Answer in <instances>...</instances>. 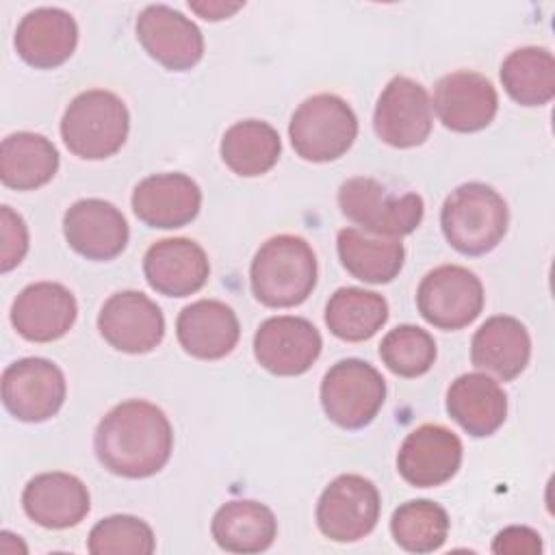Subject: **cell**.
<instances>
[{"instance_id": "cell-1", "label": "cell", "mask_w": 555, "mask_h": 555, "mask_svg": "<svg viewBox=\"0 0 555 555\" xmlns=\"http://www.w3.org/2000/svg\"><path fill=\"white\" fill-rule=\"evenodd\" d=\"M93 449L100 464L113 475L143 479L169 462L173 429L158 405L130 399L115 405L98 423Z\"/></svg>"}, {"instance_id": "cell-2", "label": "cell", "mask_w": 555, "mask_h": 555, "mask_svg": "<svg viewBox=\"0 0 555 555\" xmlns=\"http://www.w3.org/2000/svg\"><path fill=\"white\" fill-rule=\"evenodd\" d=\"M249 282L254 297L269 308L299 306L317 286V256L301 236H271L251 260Z\"/></svg>"}, {"instance_id": "cell-3", "label": "cell", "mask_w": 555, "mask_h": 555, "mask_svg": "<svg viewBox=\"0 0 555 555\" xmlns=\"http://www.w3.org/2000/svg\"><path fill=\"white\" fill-rule=\"evenodd\" d=\"M507 204L483 182H466L451 191L440 210L442 234L464 256L492 251L507 232Z\"/></svg>"}, {"instance_id": "cell-4", "label": "cell", "mask_w": 555, "mask_h": 555, "mask_svg": "<svg viewBox=\"0 0 555 555\" xmlns=\"http://www.w3.org/2000/svg\"><path fill=\"white\" fill-rule=\"evenodd\" d=\"M128 128L130 115L126 104L104 89L78 93L61 119L63 143L85 160H102L119 152Z\"/></svg>"}, {"instance_id": "cell-5", "label": "cell", "mask_w": 555, "mask_h": 555, "mask_svg": "<svg viewBox=\"0 0 555 555\" xmlns=\"http://www.w3.org/2000/svg\"><path fill=\"white\" fill-rule=\"evenodd\" d=\"M338 206L349 221L384 238H399L414 232L425 212L421 195L392 193L379 180L364 176L349 178L340 184Z\"/></svg>"}, {"instance_id": "cell-6", "label": "cell", "mask_w": 555, "mask_h": 555, "mask_svg": "<svg viewBox=\"0 0 555 555\" xmlns=\"http://www.w3.org/2000/svg\"><path fill=\"white\" fill-rule=\"evenodd\" d=\"M291 143L304 160L330 163L347 154L358 137V117L351 106L334 95L319 93L304 100L291 117Z\"/></svg>"}, {"instance_id": "cell-7", "label": "cell", "mask_w": 555, "mask_h": 555, "mask_svg": "<svg viewBox=\"0 0 555 555\" xmlns=\"http://www.w3.org/2000/svg\"><path fill=\"white\" fill-rule=\"evenodd\" d=\"M386 399L382 373L358 358H347L330 366L321 382V405L325 416L343 429L366 427Z\"/></svg>"}, {"instance_id": "cell-8", "label": "cell", "mask_w": 555, "mask_h": 555, "mask_svg": "<svg viewBox=\"0 0 555 555\" xmlns=\"http://www.w3.org/2000/svg\"><path fill=\"white\" fill-rule=\"evenodd\" d=\"M421 317L438 330H462L483 310L481 280L460 264H442L429 271L416 291Z\"/></svg>"}, {"instance_id": "cell-9", "label": "cell", "mask_w": 555, "mask_h": 555, "mask_svg": "<svg viewBox=\"0 0 555 555\" xmlns=\"http://www.w3.org/2000/svg\"><path fill=\"white\" fill-rule=\"evenodd\" d=\"M379 507V492L371 479L340 475L319 496L317 525L334 542H356L375 529Z\"/></svg>"}, {"instance_id": "cell-10", "label": "cell", "mask_w": 555, "mask_h": 555, "mask_svg": "<svg viewBox=\"0 0 555 555\" xmlns=\"http://www.w3.org/2000/svg\"><path fill=\"white\" fill-rule=\"evenodd\" d=\"M2 401L17 421H48L65 401V375L46 358H22L2 373Z\"/></svg>"}, {"instance_id": "cell-11", "label": "cell", "mask_w": 555, "mask_h": 555, "mask_svg": "<svg viewBox=\"0 0 555 555\" xmlns=\"http://www.w3.org/2000/svg\"><path fill=\"white\" fill-rule=\"evenodd\" d=\"M373 128L384 143L399 150L425 143L431 132V104L423 85L395 76L377 98Z\"/></svg>"}, {"instance_id": "cell-12", "label": "cell", "mask_w": 555, "mask_h": 555, "mask_svg": "<svg viewBox=\"0 0 555 555\" xmlns=\"http://www.w3.org/2000/svg\"><path fill=\"white\" fill-rule=\"evenodd\" d=\"M319 330L301 317H271L254 336V356L273 375L293 377L306 373L321 356Z\"/></svg>"}, {"instance_id": "cell-13", "label": "cell", "mask_w": 555, "mask_h": 555, "mask_svg": "<svg viewBox=\"0 0 555 555\" xmlns=\"http://www.w3.org/2000/svg\"><path fill=\"white\" fill-rule=\"evenodd\" d=\"M98 330L117 351L147 353L165 336V317L147 295L121 291L104 301L98 314Z\"/></svg>"}, {"instance_id": "cell-14", "label": "cell", "mask_w": 555, "mask_h": 555, "mask_svg": "<svg viewBox=\"0 0 555 555\" xmlns=\"http://www.w3.org/2000/svg\"><path fill=\"white\" fill-rule=\"evenodd\" d=\"M137 37L143 50L171 72H186L204 56L202 30L165 4H150L139 13Z\"/></svg>"}, {"instance_id": "cell-15", "label": "cell", "mask_w": 555, "mask_h": 555, "mask_svg": "<svg viewBox=\"0 0 555 555\" xmlns=\"http://www.w3.org/2000/svg\"><path fill=\"white\" fill-rule=\"evenodd\" d=\"M67 245L87 260H113L128 245V223L121 210L104 199L74 202L63 217Z\"/></svg>"}, {"instance_id": "cell-16", "label": "cell", "mask_w": 555, "mask_h": 555, "mask_svg": "<svg viewBox=\"0 0 555 555\" xmlns=\"http://www.w3.org/2000/svg\"><path fill=\"white\" fill-rule=\"evenodd\" d=\"M462 464L460 438L442 425H421L405 436L397 453L399 475L416 488L447 483Z\"/></svg>"}, {"instance_id": "cell-17", "label": "cell", "mask_w": 555, "mask_h": 555, "mask_svg": "<svg viewBox=\"0 0 555 555\" xmlns=\"http://www.w3.org/2000/svg\"><path fill=\"white\" fill-rule=\"evenodd\" d=\"M434 111L444 128L453 132H477L494 119L499 95L486 76L477 72H453L436 82Z\"/></svg>"}, {"instance_id": "cell-18", "label": "cell", "mask_w": 555, "mask_h": 555, "mask_svg": "<svg viewBox=\"0 0 555 555\" xmlns=\"http://www.w3.org/2000/svg\"><path fill=\"white\" fill-rule=\"evenodd\" d=\"M78 314L74 295L56 282L26 286L11 306V323L33 343H52L69 332Z\"/></svg>"}, {"instance_id": "cell-19", "label": "cell", "mask_w": 555, "mask_h": 555, "mask_svg": "<svg viewBox=\"0 0 555 555\" xmlns=\"http://www.w3.org/2000/svg\"><path fill=\"white\" fill-rule=\"evenodd\" d=\"M199 206L202 191L184 173H154L132 191V210L150 228H182L197 217Z\"/></svg>"}, {"instance_id": "cell-20", "label": "cell", "mask_w": 555, "mask_h": 555, "mask_svg": "<svg viewBox=\"0 0 555 555\" xmlns=\"http://www.w3.org/2000/svg\"><path fill=\"white\" fill-rule=\"evenodd\" d=\"M143 273L156 293L186 297L206 284L210 264L206 251L195 241L163 238L145 251Z\"/></svg>"}, {"instance_id": "cell-21", "label": "cell", "mask_w": 555, "mask_h": 555, "mask_svg": "<svg viewBox=\"0 0 555 555\" xmlns=\"http://www.w3.org/2000/svg\"><path fill=\"white\" fill-rule=\"evenodd\" d=\"M78 26L74 17L56 7H41L22 17L15 30L20 59L37 69L63 65L76 50Z\"/></svg>"}, {"instance_id": "cell-22", "label": "cell", "mask_w": 555, "mask_h": 555, "mask_svg": "<svg viewBox=\"0 0 555 555\" xmlns=\"http://www.w3.org/2000/svg\"><path fill=\"white\" fill-rule=\"evenodd\" d=\"M22 505L30 520L46 529L76 527L89 512L87 486L69 473H41L35 475L24 492Z\"/></svg>"}, {"instance_id": "cell-23", "label": "cell", "mask_w": 555, "mask_h": 555, "mask_svg": "<svg viewBox=\"0 0 555 555\" xmlns=\"http://www.w3.org/2000/svg\"><path fill=\"white\" fill-rule=\"evenodd\" d=\"M180 347L199 360L225 358L238 343L241 325L234 310L217 299H199L182 308L176 321Z\"/></svg>"}, {"instance_id": "cell-24", "label": "cell", "mask_w": 555, "mask_h": 555, "mask_svg": "<svg viewBox=\"0 0 555 555\" xmlns=\"http://www.w3.org/2000/svg\"><path fill=\"white\" fill-rule=\"evenodd\" d=\"M531 358V338L527 327L507 314L490 317L473 336L470 360L501 382L518 377Z\"/></svg>"}, {"instance_id": "cell-25", "label": "cell", "mask_w": 555, "mask_h": 555, "mask_svg": "<svg viewBox=\"0 0 555 555\" xmlns=\"http://www.w3.org/2000/svg\"><path fill=\"white\" fill-rule=\"evenodd\" d=\"M449 416L470 436L494 434L507 416V395L483 373H464L447 390Z\"/></svg>"}, {"instance_id": "cell-26", "label": "cell", "mask_w": 555, "mask_h": 555, "mask_svg": "<svg viewBox=\"0 0 555 555\" xmlns=\"http://www.w3.org/2000/svg\"><path fill=\"white\" fill-rule=\"evenodd\" d=\"M210 531L223 551L260 553L273 544L278 520L267 505L251 499H238L228 501L215 512Z\"/></svg>"}, {"instance_id": "cell-27", "label": "cell", "mask_w": 555, "mask_h": 555, "mask_svg": "<svg viewBox=\"0 0 555 555\" xmlns=\"http://www.w3.org/2000/svg\"><path fill=\"white\" fill-rule=\"evenodd\" d=\"M56 169L59 152L43 134L15 132L0 145V178L9 189H39L54 178Z\"/></svg>"}, {"instance_id": "cell-28", "label": "cell", "mask_w": 555, "mask_h": 555, "mask_svg": "<svg viewBox=\"0 0 555 555\" xmlns=\"http://www.w3.org/2000/svg\"><path fill=\"white\" fill-rule=\"evenodd\" d=\"M336 247L343 267L369 284L392 282L403 269L405 249L399 238H371L356 228H343Z\"/></svg>"}, {"instance_id": "cell-29", "label": "cell", "mask_w": 555, "mask_h": 555, "mask_svg": "<svg viewBox=\"0 0 555 555\" xmlns=\"http://www.w3.org/2000/svg\"><path fill=\"white\" fill-rule=\"evenodd\" d=\"M278 130L260 119H245L230 126L221 139L223 163L243 178L267 173L280 158Z\"/></svg>"}, {"instance_id": "cell-30", "label": "cell", "mask_w": 555, "mask_h": 555, "mask_svg": "<svg viewBox=\"0 0 555 555\" xmlns=\"http://www.w3.org/2000/svg\"><path fill=\"white\" fill-rule=\"evenodd\" d=\"M388 321V301L373 291L345 286L325 306V323L334 336L347 343H362L375 336Z\"/></svg>"}, {"instance_id": "cell-31", "label": "cell", "mask_w": 555, "mask_h": 555, "mask_svg": "<svg viewBox=\"0 0 555 555\" xmlns=\"http://www.w3.org/2000/svg\"><path fill=\"white\" fill-rule=\"evenodd\" d=\"M507 95L522 106H542L555 95V59L546 48H518L501 65Z\"/></svg>"}, {"instance_id": "cell-32", "label": "cell", "mask_w": 555, "mask_h": 555, "mask_svg": "<svg viewBox=\"0 0 555 555\" xmlns=\"http://www.w3.org/2000/svg\"><path fill=\"white\" fill-rule=\"evenodd\" d=\"M390 533L403 551L434 553L447 540L449 516L444 507L434 501H408L392 512Z\"/></svg>"}, {"instance_id": "cell-33", "label": "cell", "mask_w": 555, "mask_h": 555, "mask_svg": "<svg viewBox=\"0 0 555 555\" xmlns=\"http://www.w3.org/2000/svg\"><path fill=\"white\" fill-rule=\"evenodd\" d=\"M379 358L395 375L418 377L431 369L436 360V343L423 327L399 325L384 336Z\"/></svg>"}, {"instance_id": "cell-34", "label": "cell", "mask_w": 555, "mask_h": 555, "mask_svg": "<svg viewBox=\"0 0 555 555\" xmlns=\"http://www.w3.org/2000/svg\"><path fill=\"white\" fill-rule=\"evenodd\" d=\"M87 548L93 555H150L156 548V540L145 520L115 514L91 529Z\"/></svg>"}, {"instance_id": "cell-35", "label": "cell", "mask_w": 555, "mask_h": 555, "mask_svg": "<svg viewBox=\"0 0 555 555\" xmlns=\"http://www.w3.org/2000/svg\"><path fill=\"white\" fill-rule=\"evenodd\" d=\"M28 251V230L24 219L11 210V206H2V273L17 267Z\"/></svg>"}, {"instance_id": "cell-36", "label": "cell", "mask_w": 555, "mask_h": 555, "mask_svg": "<svg viewBox=\"0 0 555 555\" xmlns=\"http://www.w3.org/2000/svg\"><path fill=\"white\" fill-rule=\"evenodd\" d=\"M540 551V533L529 527H507L492 542V553L499 555H538Z\"/></svg>"}, {"instance_id": "cell-37", "label": "cell", "mask_w": 555, "mask_h": 555, "mask_svg": "<svg viewBox=\"0 0 555 555\" xmlns=\"http://www.w3.org/2000/svg\"><path fill=\"white\" fill-rule=\"evenodd\" d=\"M189 9L195 11L199 17L217 22L234 15L238 9H243V2H221V0H204V2H189Z\"/></svg>"}]
</instances>
